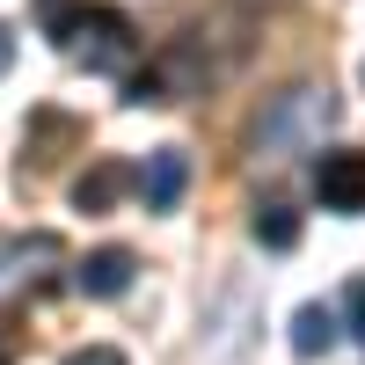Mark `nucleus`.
<instances>
[{"instance_id":"10","label":"nucleus","mask_w":365,"mask_h":365,"mask_svg":"<svg viewBox=\"0 0 365 365\" xmlns=\"http://www.w3.org/2000/svg\"><path fill=\"white\" fill-rule=\"evenodd\" d=\"M66 365H125V351H117V344H88V351H73Z\"/></svg>"},{"instance_id":"1","label":"nucleus","mask_w":365,"mask_h":365,"mask_svg":"<svg viewBox=\"0 0 365 365\" xmlns=\"http://www.w3.org/2000/svg\"><path fill=\"white\" fill-rule=\"evenodd\" d=\"M66 51L81 58L88 73H125L139 58V29H132V15H117V8H81Z\"/></svg>"},{"instance_id":"6","label":"nucleus","mask_w":365,"mask_h":365,"mask_svg":"<svg viewBox=\"0 0 365 365\" xmlns=\"http://www.w3.org/2000/svg\"><path fill=\"white\" fill-rule=\"evenodd\" d=\"M125 190H132V175L117 168V161H96V168H88V175L73 182V205H81V212H110Z\"/></svg>"},{"instance_id":"9","label":"nucleus","mask_w":365,"mask_h":365,"mask_svg":"<svg viewBox=\"0 0 365 365\" xmlns=\"http://www.w3.org/2000/svg\"><path fill=\"white\" fill-rule=\"evenodd\" d=\"M344 329L365 344V278H351V285H344Z\"/></svg>"},{"instance_id":"7","label":"nucleus","mask_w":365,"mask_h":365,"mask_svg":"<svg viewBox=\"0 0 365 365\" xmlns=\"http://www.w3.org/2000/svg\"><path fill=\"white\" fill-rule=\"evenodd\" d=\"M336 329H344L336 307H299V314H292V351H299V358H322L329 344H336Z\"/></svg>"},{"instance_id":"4","label":"nucleus","mask_w":365,"mask_h":365,"mask_svg":"<svg viewBox=\"0 0 365 365\" xmlns=\"http://www.w3.org/2000/svg\"><path fill=\"white\" fill-rule=\"evenodd\" d=\"M182 190H190V154H182V146H154V154H146V168H139V197H146V212H175Z\"/></svg>"},{"instance_id":"5","label":"nucleus","mask_w":365,"mask_h":365,"mask_svg":"<svg viewBox=\"0 0 365 365\" xmlns=\"http://www.w3.org/2000/svg\"><path fill=\"white\" fill-rule=\"evenodd\" d=\"M132 270H139V256L110 241V249H96V256L73 263V292H88V299H117V292H132Z\"/></svg>"},{"instance_id":"11","label":"nucleus","mask_w":365,"mask_h":365,"mask_svg":"<svg viewBox=\"0 0 365 365\" xmlns=\"http://www.w3.org/2000/svg\"><path fill=\"white\" fill-rule=\"evenodd\" d=\"M8 66H15V29L0 22V73H8Z\"/></svg>"},{"instance_id":"8","label":"nucleus","mask_w":365,"mask_h":365,"mask_svg":"<svg viewBox=\"0 0 365 365\" xmlns=\"http://www.w3.org/2000/svg\"><path fill=\"white\" fill-rule=\"evenodd\" d=\"M256 241L263 249H292L299 241V212L292 205H256Z\"/></svg>"},{"instance_id":"3","label":"nucleus","mask_w":365,"mask_h":365,"mask_svg":"<svg viewBox=\"0 0 365 365\" xmlns=\"http://www.w3.org/2000/svg\"><path fill=\"white\" fill-rule=\"evenodd\" d=\"M314 197H322V212H365V154L358 146H329V154L314 161Z\"/></svg>"},{"instance_id":"2","label":"nucleus","mask_w":365,"mask_h":365,"mask_svg":"<svg viewBox=\"0 0 365 365\" xmlns=\"http://www.w3.org/2000/svg\"><path fill=\"white\" fill-rule=\"evenodd\" d=\"M329 125V88H292V96H278V110L256 125V146L263 154H292V146H314Z\"/></svg>"}]
</instances>
